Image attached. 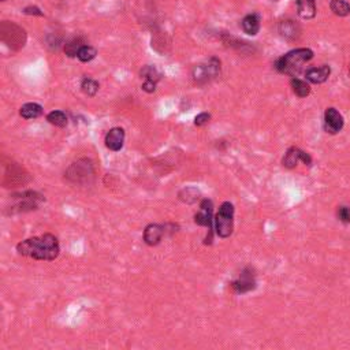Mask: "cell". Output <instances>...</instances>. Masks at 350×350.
<instances>
[{"mask_svg": "<svg viewBox=\"0 0 350 350\" xmlns=\"http://www.w3.org/2000/svg\"><path fill=\"white\" fill-rule=\"evenodd\" d=\"M231 287L237 294H245V293L255 290L256 289V278H255L252 268L248 267V268L244 269L239 275L238 279L231 282Z\"/></svg>", "mask_w": 350, "mask_h": 350, "instance_id": "obj_8", "label": "cell"}, {"mask_svg": "<svg viewBox=\"0 0 350 350\" xmlns=\"http://www.w3.org/2000/svg\"><path fill=\"white\" fill-rule=\"evenodd\" d=\"M234 205L224 201L215 216V230L219 238H228L234 230Z\"/></svg>", "mask_w": 350, "mask_h": 350, "instance_id": "obj_4", "label": "cell"}, {"mask_svg": "<svg viewBox=\"0 0 350 350\" xmlns=\"http://www.w3.org/2000/svg\"><path fill=\"white\" fill-rule=\"evenodd\" d=\"M11 199L17 201V204L12 207L11 212L17 210V212H28V211L37 210L43 201H45V197L40 193L28 190V192L18 193L11 196Z\"/></svg>", "mask_w": 350, "mask_h": 350, "instance_id": "obj_7", "label": "cell"}, {"mask_svg": "<svg viewBox=\"0 0 350 350\" xmlns=\"http://www.w3.org/2000/svg\"><path fill=\"white\" fill-rule=\"evenodd\" d=\"M298 15L303 19H312L316 15V0H296Z\"/></svg>", "mask_w": 350, "mask_h": 350, "instance_id": "obj_15", "label": "cell"}, {"mask_svg": "<svg viewBox=\"0 0 350 350\" xmlns=\"http://www.w3.org/2000/svg\"><path fill=\"white\" fill-rule=\"evenodd\" d=\"M330 8L338 17H348L350 14V4L346 0H331Z\"/></svg>", "mask_w": 350, "mask_h": 350, "instance_id": "obj_19", "label": "cell"}, {"mask_svg": "<svg viewBox=\"0 0 350 350\" xmlns=\"http://www.w3.org/2000/svg\"><path fill=\"white\" fill-rule=\"evenodd\" d=\"M17 252L21 256L30 257L40 262H53L60 253L58 237L53 234H43L40 237H30L19 242Z\"/></svg>", "mask_w": 350, "mask_h": 350, "instance_id": "obj_1", "label": "cell"}, {"mask_svg": "<svg viewBox=\"0 0 350 350\" xmlns=\"http://www.w3.org/2000/svg\"><path fill=\"white\" fill-rule=\"evenodd\" d=\"M330 74H331V69L327 64H321L319 67H310L305 71V78L306 81L312 84H323L328 80Z\"/></svg>", "mask_w": 350, "mask_h": 350, "instance_id": "obj_13", "label": "cell"}, {"mask_svg": "<svg viewBox=\"0 0 350 350\" xmlns=\"http://www.w3.org/2000/svg\"><path fill=\"white\" fill-rule=\"evenodd\" d=\"M156 84L158 82H153V81H144V84H142V90H145L146 93H153L155 90H156Z\"/></svg>", "mask_w": 350, "mask_h": 350, "instance_id": "obj_28", "label": "cell"}, {"mask_svg": "<svg viewBox=\"0 0 350 350\" xmlns=\"http://www.w3.org/2000/svg\"><path fill=\"white\" fill-rule=\"evenodd\" d=\"M166 226L158 224V223H151L148 224L144 230V242L148 246H156L160 244L166 234Z\"/></svg>", "mask_w": 350, "mask_h": 350, "instance_id": "obj_11", "label": "cell"}, {"mask_svg": "<svg viewBox=\"0 0 350 350\" xmlns=\"http://www.w3.org/2000/svg\"><path fill=\"white\" fill-rule=\"evenodd\" d=\"M290 85H292V89L293 92H294V94L298 96V97L304 99V97L309 96L310 85L306 81L300 80V78H297V77H293L292 81H290Z\"/></svg>", "mask_w": 350, "mask_h": 350, "instance_id": "obj_18", "label": "cell"}, {"mask_svg": "<svg viewBox=\"0 0 350 350\" xmlns=\"http://www.w3.org/2000/svg\"><path fill=\"white\" fill-rule=\"evenodd\" d=\"M99 82L94 81L92 78H84L81 82L82 92L87 96H90V97H93L94 94L99 92Z\"/></svg>", "mask_w": 350, "mask_h": 350, "instance_id": "obj_23", "label": "cell"}, {"mask_svg": "<svg viewBox=\"0 0 350 350\" xmlns=\"http://www.w3.org/2000/svg\"><path fill=\"white\" fill-rule=\"evenodd\" d=\"M349 71H350V67H349Z\"/></svg>", "mask_w": 350, "mask_h": 350, "instance_id": "obj_31", "label": "cell"}, {"mask_svg": "<svg viewBox=\"0 0 350 350\" xmlns=\"http://www.w3.org/2000/svg\"><path fill=\"white\" fill-rule=\"evenodd\" d=\"M300 162L310 166L312 159H310V156L306 152L301 151L300 148H296V146H292V148H289L286 153H285V158L282 160V164H283L285 167H287V169H294Z\"/></svg>", "mask_w": 350, "mask_h": 350, "instance_id": "obj_9", "label": "cell"}, {"mask_svg": "<svg viewBox=\"0 0 350 350\" xmlns=\"http://www.w3.org/2000/svg\"><path fill=\"white\" fill-rule=\"evenodd\" d=\"M313 58V51L309 48H297L290 52L282 55L275 62V69L282 74H294L303 64L308 63Z\"/></svg>", "mask_w": 350, "mask_h": 350, "instance_id": "obj_2", "label": "cell"}, {"mask_svg": "<svg viewBox=\"0 0 350 350\" xmlns=\"http://www.w3.org/2000/svg\"><path fill=\"white\" fill-rule=\"evenodd\" d=\"M220 73V60L216 58H211L207 63H201L194 66L192 70V77L196 84L204 85L211 80H214Z\"/></svg>", "mask_w": 350, "mask_h": 350, "instance_id": "obj_5", "label": "cell"}, {"mask_svg": "<svg viewBox=\"0 0 350 350\" xmlns=\"http://www.w3.org/2000/svg\"><path fill=\"white\" fill-rule=\"evenodd\" d=\"M338 218L345 223L350 222V208L348 207H341L338 210Z\"/></svg>", "mask_w": 350, "mask_h": 350, "instance_id": "obj_27", "label": "cell"}, {"mask_svg": "<svg viewBox=\"0 0 350 350\" xmlns=\"http://www.w3.org/2000/svg\"><path fill=\"white\" fill-rule=\"evenodd\" d=\"M96 55H97L96 48L90 47V45H84V47L80 49V52H78V56H77V58L80 59L81 62H84V63H87V62L93 60V59L96 58Z\"/></svg>", "mask_w": 350, "mask_h": 350, "instance_id": "obj_25", "label": "cell"}, {"mask_svg": "<svg viewBox=\"0 0 350 350\" xmlns=\"http://www.w3.org/2000/svg\"><path fill=\"white\" fill-rule=\"evenodd\" d=\"M84 45H87V44H84V40L81 37H76L64 45V52L69 58H76V56H78V52Z\"/></svg>", "mask_w": 350, "mask_h": 350, "instance_id": "obj_20", "label": "cell"}, {"mask_svg": "<svg viewBox=\"0 0 350 350\" xmlns=\"http://www.w3.org/2000/svg\"><path fill=\"white\" fill-rule=\"evenodd\" d=\"M105 146L112 152H119L125 144V130L122 128H112L105 134Z\"/></svg>", "mask_w": 350, "mask_h": 350, "instance_id": "obj_12", "label": "cell"}, {"mask_svg": "<svg viewBox=\"0 0 350 350\" xmlns=\"http://www.w3.org/2000/svg\"><path fill=\"white\" fill-rule=\"evenodd\" d=\"M211 121V115L208 114V112H201V114H199L197 117L194 118V125L196 126H204V125H207V123Z\"/></svg>", "mask_w": 350, "mask_h": 350, "instance_id": "obj_26", "label": "cell"}, {"mask_svg": "<svg viewBox=\"0 0 350 350\" xmlns=\"http://www.w3.org/2000/svg\"><path fill=\"white\" fill-rule=\"evenodd\" d=\"M19 114L25 119H36L43 115V107L37 103H26L21 107Z\"/></svg>", "mask_w": 350, "mask_h": 350, "instance_id": "obj_17", "label": "cell"}, {"mask_svg": "<svg viewBox=\"0 0 350 350\" xmlns=\"http://www.w3.org/2000/svg\"><path fill=\"white\" fill-rule=\"evenodd\" d=\"M25 14H28V15H43V12L37 8V7H26L24 10Z\"/></svg>", "mask_w": 350, "mask_h": 350, "instance_id": "obj_29", "label": "cell"}, {"mask_svg": "<svg viewBox=\"0 0 350 350\" xmlns=\"http://www.w3.org/2000/svg\"><path fill=\"white\" fill-rule=\"evenodd\" d=\"M141 78H144V81H153L158 82L160 80V73H159L153 66H145L142 67V70L140 71Z\"/></svg>", "mask_w": 350, "mask_h": 350, "instance_id": "obj_24", "label": "cell"}, {"mask_svg": "<svg viewBox=\"0 0 350 350\" xmlns=\"http://www.w3.org/2000/svg\"><path fill=\"white\" fill-rule=\"evenodd\" d=\"M344 117L335 108L330 107L324 112V129L330 134H337L344 128Z\"/></svg>", "mask_w": 350, "mask_h": 350, "instance_id": "obj_10", "label": "cell"}, {"mask_svg": "<svg viewBox=\"0 0 350 350\" xmlns=\"http://www.w3.org/2000/svg\"><path fill=\"white\" fill-rule=\"evenodd\" d=\"M212 215H214V204L210 199H204L200 203V211L194 215V223L208 228V234L204 241L205 245L212 244V234H214L212 230H214V220H215L212 219Z\"/></svg>", "mask_w": 350, "mask_h": 350, "instance_id": "obj_6", "label": "cell"}, {"mask_svg": "<svg viewBox=\"0 0 350 350\" xmlns=\"http://www.w3.org/2000/svg\"><path fill=\"white\" fill-rule=\"evenodd\" d=\"M178 197H179L181 201L186 203V204H193V203H196L200 199V192L197 189H194V187H185V189H182L181 192H179Z\"/></svg>", "mask_w": 350, "mask_h": 350, "instance_id": "obj_22", "label": "cell"}, {"mask_svg": "<svg viewBox=\"0 0 350 350\" xmlns=\"http://www.w3.org/2000/svg\"><path fill=\"white\" fill-rule=\"evenodd\" d=\"M241 25H242V30L249 36H256L260 30V19L256 14H249L244 17Z\"/></svg>", "mask_w": 350, "mask_h": 350, "instance_id": "obj_16", "label": "cell"}, {"mask_svg": "<svg viewBox=\"0 0 350 350\" xmlns=\"http://www.w3.org/2000/svg\"><path fill=\"white\" fill-rule=\"evenodd\" d=\"M1 1H4V0H1Z\"/></svg>", "mask_w": 350, "mask_h": 350, "instance_id": "obj_30", "label": "cell"}, {"mask_svg": "<svg viewBox=\"0 0 350 350\" xmlns=\"http://www.w3.org/2000/svg\"><path fill=\"white\" fill-rule=\"evenodd\" d=\"M278 32L279 35L283 37V39H287V40H294L297 39L300 36V26H298L294 21H282L279 25H278Z\"/></svg>", "mask_w": 350, "mask_h": 350, "instance_id": "obj_14", "label": "cell"}, {"mask_svg": "<svg viewBox=\"0 0 350 350\" xmlns=\"http://www.w3.org/2000/svg\"><path fill=\"white\" fill-rule=\"evenodd\" d=\"M47 121L56 128H66L67 123H69L67 115L63 111H59V110L49 112L47 115Z\"/></svg>", "mask_w": 350, "mask_h": 350, "instance_id": "obj_21", "label": "cell"}, {"mask_svg": "<svg viewBox=\"0 0 350 350\" xmlns=\"http://www.w3.org/2000/svg\"><path fill=\"white\" fill-rule=\"evenodd\" d=\"M64 178L73 185H80V186L90 185L94 179L93 163L89 159L77 160L76 163H73L66 170Z\"/></svg>", "mask_w": 350, "mask_h": 350, "instance_id": "obj_3", "label": "cell"}]
</instances>
